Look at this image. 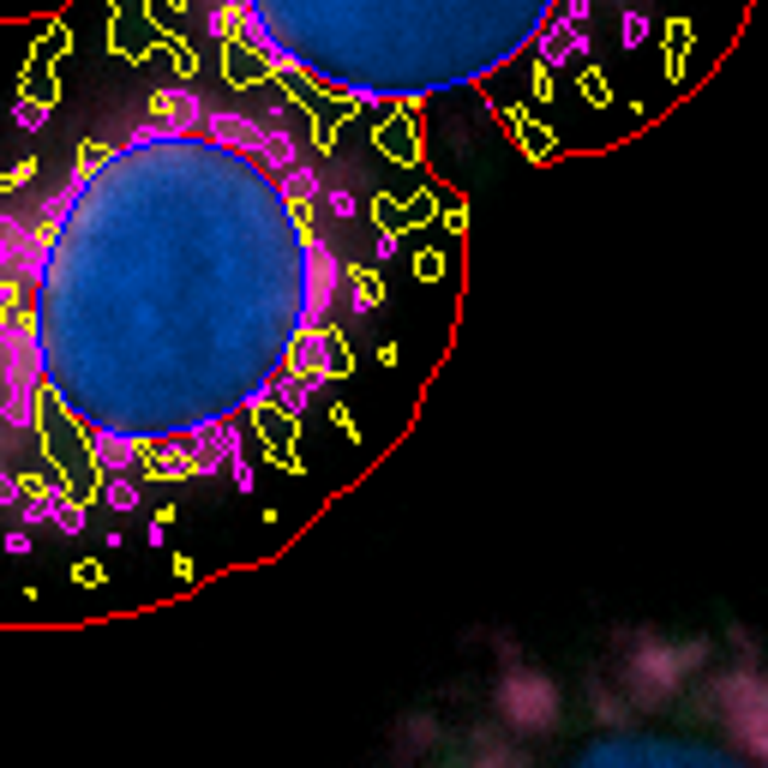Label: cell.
I'll list each match as a JSON object with an SVG mask.
<instances>
[{
    "label": "cell",
    "mask_w": 768,
    "mask_h": 768,
    "mask_svg": "<svg viewBox=\"0 0 768 768\" xmlns=\"http://www.w3.org/2000/svg\"><path fill=\"white\" fill-rule=\"evenodd\" d=\"M391 768H768V678L745 636H631L583 667L505 660L415 714Z\"/></svg>",
    "instance_id": "6da1fadb"
},
{
    "label": "cell",
    "mask_w": 768,
    "mask_h": 768,
    "mask_svg": "<svg viewBox=\"0 0 768 768\" xmlns=\"http://www.w3.org/2000/svg\"><path fill=\"white\" fill-rule=\"evenodd\" d=\"M102 498H109L114 510H133L138 505V486L133 481H109V486H102Z\"/></svg>",
    "instance_id": "7a4b0ae2"
},
{
    "label": "cell",
    "mask_w": 768,
    "mask_h": 768,
    "mask_svg": "<svg viewBox=\"0 0 768 768\" xmlns=\"http://www.w3.org/2000/svg\"><path fill=\"white\" fill-rule=\"evenodd\" d=\"M12 121H19V126H43V102H19V109H12Z\"/></svg>",
    "instance_id": "3957f363"
}]
</instances>
